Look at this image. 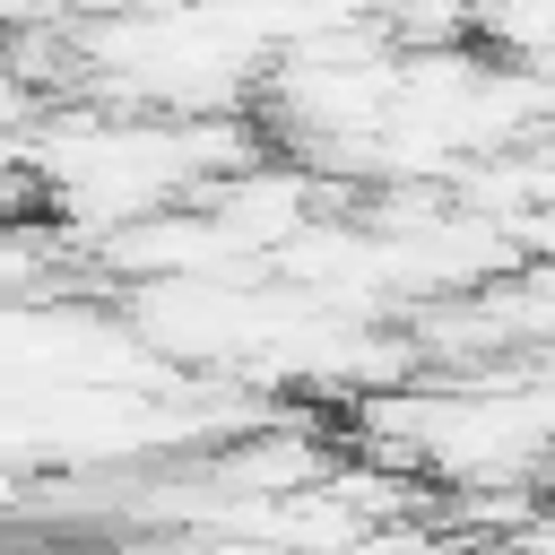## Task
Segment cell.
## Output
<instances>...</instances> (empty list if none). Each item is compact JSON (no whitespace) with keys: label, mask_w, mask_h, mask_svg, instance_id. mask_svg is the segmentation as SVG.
Here are the masks:
<instances>
[{"label":"cell","mask_w":555,"mask_h":555,"mask_svg":"<svg viewBox=\"0 0 555 555\" xmlns=\"http://www.w3.org/2000/svg\"><path fill=\"white\" fill-rule=\"evenodd\" d=\"M35 199H43V182H35V165H0V225H9V217H26Z\"/></svg>","instance_id":"cell-1"},{"label":"cell","mask_w":555,"mask_h":555,"mask_svg":"<svg viewBox=\"0 0 555 555\" xmlns=\"http://www.w3.org/2000/svg\"><path fill=\"white\" fill-rule=\"evenodd\" d=\"M494 555H529V546H520V538H503V546H494Z\"/></svg>","instance_id":"cell-2"}]
</instances>
